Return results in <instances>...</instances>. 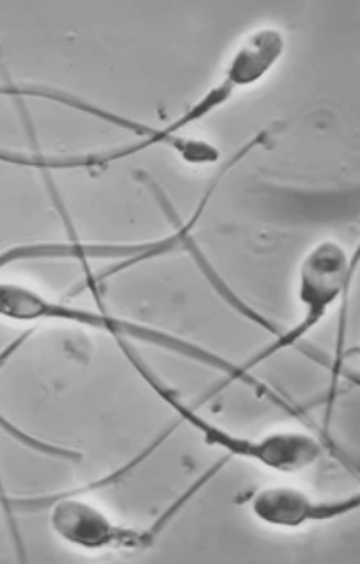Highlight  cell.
Returning <instances> with one entry per match:
<instances>
[{"label":"cell","mask_w":360,"mask_h":564,"mask_svg":"<svg viewBox=\"0 0 360 564\" xmlns=\"http://www.w3.org/2000/svg\"><path fill=\"white\" fill-rule=\"evenodd\" d=\"M0 319L10 322H65V324L81 325V327L96 328L107 332L116 340L140 341V344L157 346L165 351L192 359L199 365L207 366L223 373L225 383H244L249 389L255 390L262 397L269 398L273 404L285 410L290 416H296L297 406L286 400L282 394L265 386L262 380L255 379L252 373L244 372L241 366L234 365L230 359L204 348V346L176 337L161 328L140 322L121 319L107 311H89L83 307L70 306L61 301L48 300L31 286L22 283L0 282Z\"/></svg>","instance_id":"cell-1"},{"label":"cell","mask_w":360,"mask_h":564,"mask_svg":"<svg viewBox=\"0 0 360 564\" xmlns=\"http://www.w3.org/2000/svg\"><path fill=\"white\" fill-rule=\"evenodd\" d=\"M130 365L140 373L141 379L151 387L168 408L175 411L179 421L196 431L207 445L217 446L227 453L228 458H240L244 462L276 470L282 474H296L309 469L320 462L325 455V443L318 435L309 432L280 431L266 434L264 437H241L227 429L218 427L209 419L200 416L193 406L165 386L137 355L128 341H117Z\"/></svg>","instance_id":"cell-2"},{"label":"cell","mask_w":360,"mask_h":564,"mask_svg":"<svg viewBox=\"0 0 360 564\" xmlns=\"http://www.w3.org/2000/svg\"><path fill=\"white\" fill-rule=\"evenodd\" d=\"M359 252L349 256L345 246L335 240H324L315 245L301 262L297 296L303 306V317L290 330L280 332L275 341L241 365L244 372L252 370L279 355L280 351L299 344L327 317L328 311L349 293L352 276L358 268Z\"/></svg>","instance_id":"cell-3"},{"label":"cell","mask_w":360,"mask_h":564,"mask_svg":"<svg viewBox=\"0 0 360 564\" xmlns=\"http://www.w3.org/2000/svg\"><path fill=\"white\" fill-rule=\"evenodd\" d=\"M7 511H31L48 508V524L58 539L75 549L86 552L102 550H127L141 552L154 545L161 535L152 531L151 525L144 529L128 528L112 521L91 501L83 500L78 491H61L43 498L3 497Z\"/></svg>","instance_id":"cell-4"},{"label":"cell","mask_w":360,"mask_h":564,"mask_svg":"<svg viewBox=\"0 0 360 564\" xmlns=\"http://www.w3.org/2000/svg\"><path fill=\"white\" fill-rule=\"evenodd\" d=\"M0 98L10 99H44L51 102L62 104L70 107L73 110L88 113L95 119L113 124L121 130L130 131L137 134L140 140H161L168 144L172 151H175L179 158L185 159L188 164L206 165L214 164L218 158V149L203 140H192V138L179 137V131L188 128L189 124L204 120V112L200 107L192 106L182 113L178 119L162 128L151 127V124L138 122V120L128 119L120 113L110 112L109 109L97 106L91 100L78 98L70 93L62 91L57 88H48L43 85H26V83H0Z\"/></svg>","instance_id":"cell-5"},{"label":"cell","mask_w":360,"mask_h":564,"mask_svg":"<svg viewBox=\"0 0 360 564\" xmlns=\"http://www.w3.org/2000/svg\"><path fill=\"white\" fill-rule=\"evenodd\" d=\"M359 495L337 500H315L306 491L290 486H272L255 491L249 510L262 524L276 529H299L317 522H330L358 510Z\"/></svg>","instance_id":"cell-6"},{"label":"cell","mask_w":360,"mask_h":564,"mask_svg":"<svg viewBox=\"0 0 360 564\" xmlns=\"http://www.w3.org/2000/svg\"><path fill=\"white\" fill-rule=\"evenodd\" d=\"M127 256L123 243H86L73 238L68 241H43V243L17 245L0 251V270L24 261L36 259H73L89 262L92 259L121 261Z\"/></svg>","instance_id":"cell-7"},{"label":"cell","mask_w":360,"mask_h":564,"mask_svg":"<svg viewBox=\"0 0 360 564\" xmlns=\"http://www.w3.org/2000/svg\"><path fill=\"white\" fill-rule=\"evenodd\" d=\"M31 330L30 332H23L22 335H20L19 338H15V340L10 341L9 345L6 346V348L0 351V369L3 368V366L7 365V362L12 359V356L15 355L17 351H19L20 348L24 345V341L30 338Z\"/></svg>","instance_id":"cell-8"}]
</instances>
